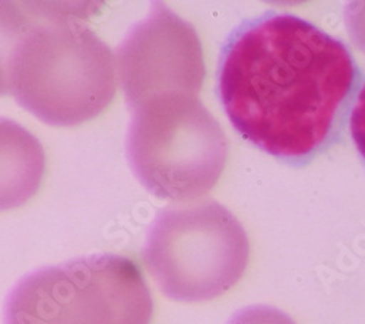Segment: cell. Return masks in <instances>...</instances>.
<instances>
[{
    "instance_id": "6da1fadb",
    "label": "cell",
    "mask_w": 365,
    "mask_h": 324,
    "mask_svg": "<svg viewBox=\"0 0 365 324\" xmlns=\"http://www.w3.org/2000/svg\"><path fill=\"white\" fill-rule=\"evenodd\" d=\"M358 80L346 46L312 22L270 14L225 44L218 91L230 122L264 152L304 161L333 137Z\"/></svg>"
},
{
    "instance_id": "7a4b0ae2",
    "label": "cell",
    "mask_w": 365,
    "mask_h": 324,
    "mask_svg": "<svg viewBox=\"0 0 365 324\" xmlns=\"http://www.w3.org/2000/svg\"><path fill=\"white\" fill-rule=\"evenodd\" d=\"M83 6L53 2L50 12L29 29L12 62L11 94L50 126L93 120L115 97L114 54L82 19Z\"/></svg>"
},
{
    "instance_id": "3957f363",
    "label": "cell",
    "mask_w": 365,
    "mask_h": 324,
    "mask_svg": "<svg viewBox=\"0 0 365 324\" xmlns=\"http://www.w3.org/2000/svg\"><path fill=\"white\" fill-rule=\"evenodd\" d=\"M126 154L140 184L158 199L189 202L215 187L228 142L195 95H165L133 111Z\"/></svg>"
},
{
    "instance_id": "277c9868",
    "label": "cell",
    "mask_w": 365,
    "mask_h": 324,
    "mask_svg": "<svg viewBox=\"0 0 365 324\" xmlns=\"http://www.w3.org/2000/svg\"><path fill=\"white\" fill-rule=\"evenodd\" d=\"M143 261L165 297L178 303L215 300L245 275L246 229L221 203L168 206L152 224Z\"/></svg>"
},
{
    "instance_id": "5b68a950",
    "label": "cell",
    "mask_w": 365,
    "mask_h": 324,
    "mask_svg": "<svg viewBox=\"0 0 365 324\" xmlns=\"http://www.w3.org/2000/svg\"><path fill=\"white\" fill-rule=\"evenodd\" d=\"M154 301L138 263L91 254L26 275L6 298L5 324H150Z\"/></svg>"
},
{
    "instance_id": "8992f818",
    "label": "cell",
    "mask_w": 365,
    "mask_h": 324,
    "mask_svg": "<svg viewBox=\"0 0 365 324\" xmlns=\"http://www.w3.org/2000/svg\"><path fill=\"white\" fill-rule=\"evenodd\" d=\"M117 69L132 111L165 95L197 97L205 58L196 29L165 4L154 2L121 41Z\"/></svg>"
},
{
    "instance_id": "52a82bcc",
    "label": "cell",
    "mask_w": 365,
    "mask_h": 324,
    "mask_svg": "<svg viewBox=\"0 0 365 324\" xmlns=\"http://www.w3.org/2000/svg\"><path fill=\"white\" fill-rule=\"evenodd\" d=\"M46 152L22 125L0 117V212L21 208L40 190Z\"/></svg>"
},
{
    "instance_id": "ba28073f",
    "label": "cell",
    "mask_w": 365,
    "mask_h": 324,
    "mask_svg": "<svg viewBox=\"0 0 365 324\" xmlns=\"http://www.w3.org/2000/svg\"><path fill=\"white\" fill-rule=\"evenodd\" d=\"M53 2H0V95L12 93L11 72L16 50Z\"/></svg>"
},
{
    "instance_id": "9c48e42d",
    "label": "cell",
    "mask_w": 365,
    "mask_h": 324,
    "mask_svg": "<svg viewBox=\"0 0 365 324\" xmlns=\"http://www.w3.org/2000/svg\"><path fill=\"white\" fill-rule=\"evenodd\" d=\"M227 324H295V321L275 307L250 305L238 310Z\"/></svg>"
},
{
    "instance_id": "30bf717a",
    "label": "cell",
    "mask_w": 365,
    "mask_h": 324,
    "mask_svg": "<svg viewBox=\"0 0 365 324\" xmlns=\"http://www.w3.org/2000/svg\"><path fill=\"white\" fill-rule=\"evenodd\" d=\"M349 130L358 152L365 160V83L358 91V97L351 113Z\"/></svg>"
}]
</instances>
